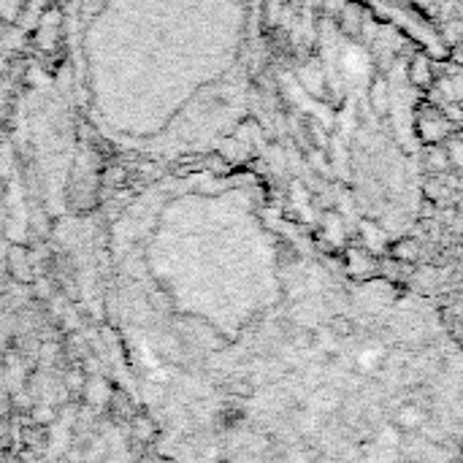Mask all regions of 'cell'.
I'll list each match as a JSON object with an SVG mask.
<instances>
[{"label":"cell","mask_w":463,"mask_h":463,"mask_svg":"<svg viewBox=\"0 0 463 463\" xmlns=\"http://www.w3.org/2000/svg\"><path fill=\"white\" fill-rule=\"evenodd\" d=\"M393 257L395 260H404V263H414L417 257H420V244L414 239H401L393 244Z\"/></svg>","instance_id":"3957f363"},{"label":"cell","mask_w":463,"mask_h":463,"mask_svg":"<svg viewBox=\"0 0 463 463\" xmlns=\"http://www.w3.org/2000/svg\"><path fill=\"white\" fill-rule=\"evenodd\" d=\"M11 274L19 282H30V260H27V252L22 247L11 249Z\"/></svg>","instance_id":"7a4b0ae2"},{"label":"cell","mask_w":463,"mask_h":463,"mask_svg":"<svg viewBox=\"0 0 463 463\" xmlns=\"http://www.w3.org/2000/svg\"><path fill=\"white\" fill-rule=\"evenodd\" d=\"M398 420H401L404 426H414V423H420V412L414 409V407H407V409L398 412Z\"/></svg>","instance_id":"5b68a950"},{"label":"cell","mask_w":463,"mask_h":463,"mask_svg":"<svg viewBox=\"0 0 463 463\" xmlns=\"http://www.w3.org/2000/svg\"><path fill=\"white\" fill-rule=\"evenodd\" d=\"M247 152H249V147L239 138H225L223 147H220V157L225 163H239V160L247 157Z\"/></svg>","instance_id":"6da1fadb"},{"label":"cell","mask_w":463,"mask_h":463,"mask_svg":"<svg viewBox=\"0 0 463 463\" xmlns=\"http://www.w3.org/2000/svg\"><path fill=\"white\" fill-rule=\"evenodd\" d=\"M452 160L461 163V144H452Z\"/></svg>","instance_id":"8992f818"},{"label":"cell","mask_w":463,"mask_h":463,"mask_svg":"<svg viewBox=\"0 0 463 463\" xmlns=\"http://www.w3.org/2000/svg\"><path fill=\"white\" fill-rule=\"evenodd\" d=\"M331 331H333V333H336V336H350V333H352V323H350V320H347V317H336V320H333V323H331Z\"/></svg>","instance_id":"277c9868"}]
</instances>
